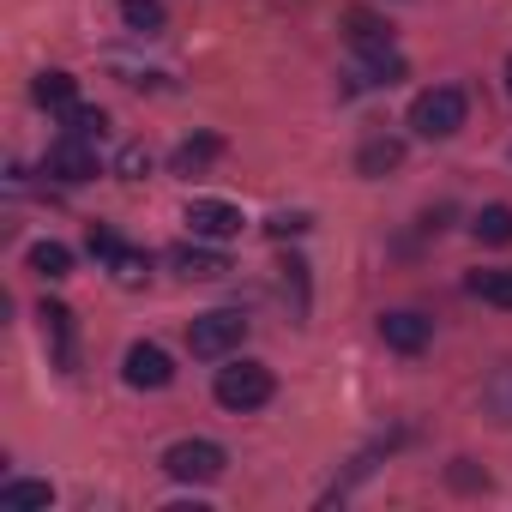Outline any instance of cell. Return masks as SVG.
Wrapping results in <instances>:
<instances>
[{
	"label": "cell",
	"mask_w": 512,
	"mask_h": 512,
	"mask_svg": "<svg viewBox=\"0 0 512 512\" xmlns=\"http://www.w3.org/2000/svg\"><path fill=\"white\" fill-rule=\"evenodd\" d=\"M272 392H278V380H272L266 362H229V368H217V386H211V398L223 410H235V416L272 404Z\"/></svg>",
	"instance_id": "obj_1"
},
{
	"label": "cell",
	"mask_w": 512,
	"mask_h": 512,
	"mask_svg": "<svg viewBox=\"0 0 512 512\" xmlns=\"http://www.w3.org/2000/svg\"><path fill=\"white\" fill-rule=\"evenodd\" d=\"M410 127H416L422 139H452V133L464 127V91H458V85L422 91V97L410 103Z\"/></svg>",
	"instance_id": "obj_2"
},
{
	"label": "cell",
	"mask_w": 512,
	"mask_h": 512,
	"mask_svg": "<svg viewBox=\"0 0 512 512\" xmlns=\"http://www.w3.org/2000/svg\"><path fill=\"white\" fill-rule=\"evenodd\" d=\"M163 470H169L175 482L205 488V482H217V476L229 470V452H223L217 440H175V446L163 452Z\"/></svg>",
	"instance_id": "obj_3"
},
{
	"label": "cell",
	"mask_w": 512,
	"mask_h": 512,
	"mask_svg": "<svg viewBox=\"0 0 512 512\" xmlns=\"http://www.w3.org/2000/svg\"><path fill=\"white\" fill-rule=\"evenodd\" d=\"M241 338H247V320H241V314H229V308L199 314V320L187 326V350H193L199 362H223L229 350H241Z\"/></svg>",
	"instance_id": "obj_4"
},
{
	"label": "cell",
	"mask_w": 512,
	"mask_h": 512,
	"mask_svg": "<svg viewBox=\"0 0 512 512\" xmlns=\"http://www.w3.org/2000/svg\"><path fill=\"white\" fill-rule=\"evenodd\" d=\"M97 169H103L97 163V139H79V133L55 139L49 157H43V175H55V181H91Z\"/></svg>",
	"instance_id": "obj_5"
},
{
	"label": "cell",
	"mask_w": 512,
	"mask_h": 512,
	"mask_svg": "<svg viewBox=\"0 0 512 512\" xmlns=\"http://www.w3.org/2000/svg\"><path fill=\"white\" fill-rule=\"evenodd\" d=\"M181 223L199 235V241H229V235H241V205H229V199H187V211H181Z\"/></svg>",
	"instance_id": "obj_6"
},
{
	"label": "cell",
	"mask_w": 512,
	"mask_h": 512,
	"mask_svg": "<svg viewBox=\"0 0 512 512\" xmlns=\"http://www.w3.org/2000/svg\"><path fill=\"white\" fill-rule=\"evenodd\" d=\"M121 380H127L133 392H163V386L175 380V362H169V350H157V344H133V350L121 356Z\"/></svg>",
	"instance_id": "obj_7"
},
{
	"label": "cell",
	"mask_w": 512,
	"mask_h": 512,
	"mask_svg": "<svg viewBox=\"0 0 512 512\" xmlns=\"http://www.w3.org/2000/svg\"><path fill=\"white\" fill-rule=\"evenodd\" d=\"M380 338H386V350L416 356V350H428L434 320H428V314H416V308H392V314H380Z\"/></svg>",
	"instance_id": "obj_8"
},
{
	"label": "cell",
	"mask_w": 512,
	"mask_h": 512,
	"mask_svg": "<svg viewBox=\"0 0 512 512\" xmlns=\"http://www.w3.org/2000/svg\"><path fill=\"white\" fill-rule=\"evenodd\" d=\"M37 320H43V338H49V350H55V368H79L73 308H67V302H43V308H37Z\"/></svg>",
	"instance_id": "obj_9"
},
{
	"label": "cell",
	"mask_w": 512,
	"mask_h": 512,
	"mask_svg": "<svg viewBox=\"0 0 512 512\" xmlns=\"http://www.w3.org/2000/svg\"><path fill=\"white\" fill-rule=\"evenodd\" d=\"M344 79H350V91H380V85H398V79H404V61H398L392 43H386V49H362V61H356Z\"/></svg>",
	"instance_id": "obj_10"
},
{
	"label": "cell",
	"mask_w": 512,
	"mask_h": 512,
	"mask_svg": "<svg viewBox=\"0 0 512 512\" xmlns=\"http://www.w3.org/2000/svg\"><path fill=\"white\" fill-rule=\"evenodd\" d=\"M169 266H175L187 284H211V278H223V272H229V260H223L217 247H199V235H193V241H181V247L169 253Z\"/></svg>",
	"instance_id": "obj_11"
},
{
	"label": "cell",
	"mask_w": 512,
	"mask_h": 512,
	"mask_svg": "<svg viewBox=\"0 0 512 512\" xmlns=\"http://www.w3.org/2000/svg\"><path fill=\"white\" fill-rule=\"evenodd\" d=\"M398 163H404V139H386V133H380V139H368V145L356 151V175H368V181L392 175Z\"/></svg>",
	"instance_id": "obj_12"
},
{
	"label": "cell",
	"mask_w": 512,
	"mask_h": 512,
	"mask_svg": "<svg viewBox=\"0 0 512 512\" xmlns=\"http://www.w3.org/2000/svg\"><path fill=\"white\" fill-rule=\"evenodd\" d=\"M31 97H37V109H55V115H67V109L79 103V79H73V73H37Z\"/></svg>",
	"instance_id": "obj_13"
},
{
	"label": "cell",
	"mask_w": 512,
	"mask_h": 512,
	"mask_svg": "<svg viewBox=\"0 0 512 512\" xmlns=\"http://www.w3.org/2000/svg\"><path fill=\"white\" fill-rule=\"evenodd\" d=\"M217 151H223V139H217V133H199V139H181V145L169 151V169H175V175H199V169H205V163H211Z\"/></svg>",
	"instance_id": "obj_14"
},
{
	"label": "cell",
	"mask_w": 512,
	"mask_h": 512,
	"mask_svg": "<svg viewBox=\"0 0 512 512\" xmlns=\"http://www.w3.org/2000/svg\"><path fill=\"white\" fill-rule=\"evenodd\" d=\"M464 290H470L476 302H488V308H512V272H506V266H494V272H470Z\"/></svg>",
	"instance_id": "obj_15"
},
{
	"label": "cell",
	"mask_w": 512,
	"mask_h": 512,
	"mask_svg": "<svg viewBox=\"0 0 512 512\" xmlns=\"http://www.w3.org/2000/svg\"><path fill=\"white\" fill-rule=\"evenodd\" d=\"M0 506H7V512H43V506H55V488L49 482H7V488H0Z\"/></svg>",
	"instance_id": "obj_16"
},
{
	"label": "cell",
	"mask_w": 512,
	"mask_h": 512,
	"mask_svg": "<svg viewBox=\"0 0 512 512\" xmlns=\"http://www.w3.org/2000/svg\"><path fill=\"white\" fill-rule=\"evenodd\" d=\"M121 25L133 31V37H163V7H157V0H121Z\"/></svg>",
	"instance_id": "obj_17"
},
{
	"label": "cell",
	"mask_w": 512,
	"mask_h": 512,
	"mask_svg": "<svg viewBox=\"0 0 512 512\" xmlns=\"http://www.w3.org/2000/svg\"><path fill=\"white\" fill-rule=\"evenodd\" d=\"M470 229H476L482 247H506V241H512V205H482Z\"/></svg>",
	"instance_id": "obj_18"
},
{
	"label": "cell",
	"mask_w": 512,
	"mask_h": 512,
	"mask_svg": "<svg viewBox=\"0 0 512 512\" xmlns=\"http://www.w3.org/2000/svg\"><path fill=\"white\" fill-rule=\"evenodd\" d=\"M25 260H31V272H37V278H49V284L73 272V253H67L61 241H37V247L25 253Z\"/></svg>",
	"instance_id": "obj_19"
},
{
	"label": "cell",
	"mask_w": 512,
	"mask_h": 512,
	"mask_svg": "<svg viewBox=\"0 0 512 512\" xmlns=\"http://www.w3.org/2000/svg\"><path fill=\"white\" fill-rule=\"evenodd\" d=\"M109 272H115V284H145V272H151V266H145V253H139V247H127V241H121V247L109 253Z\"/></svg>",
	"instance_id": "obj_20"
},
{
	"label": "cell",
	"mask_w": 512,
	"mask_h": 512,
	"mask_svg": "<svg viewBox=\"0 0 512 512\" xmlns=\"http://www.w3.org/2000/svg\"><path fill=\"white\" fill-rule=\"evenodd\" d=\"M344 25H350V43H356V49H386V43H392V25H380V19H368V13H350Z\"/></svg>",
	"instance_id": "obj_21"
},
{
	"label": "cell",
	"mask_w": 512,
	"mask_h": 512,
	"mask_svg": "<svg viewBox=\"0 0 512 512\" xmlns=\"http://www.w3.org/2000/svg\"><path fill=\"white\" fill-rule=\"evenodd\" d=\"M482 404L494 410V422H512V368H500V374L482 386Z\"/></svg>",
	"instance_id": "obj_22"
},
{
	"label": "cell",
	"mask_w": 512,
	"mask_h": 512,
	"mask_svg": "<svg viewBox=\"0 0 512 512\" xmlns=\"http://www.w3.org/2000/svg\"><path fill=\"white\" fill-rule=\"evenodd\" d=\"M103 127H109V115H103V109H85V103H73V109H67V133H79V139H103Z\"/></svg>",
	"instance_id": "obj_23"
},
{
	"label": "cell",
	"mask_w": 512,
	"mask_h": 512,
	"mask_svg": "<svg viewBox=\"0 0 512 512\" xmlns=\"http://www.w3.org/2000/svg\"><path fill=\"white\" fill-rule=\"evenodd\" d=\"M115 169H121V175H127V181H139V175H151V151H145V145H127V151H121V163H115Z\"/></svg>",
	"instance_id": "obj_24"
},
{
	"label": "cell",
	"mask_w": 512,
	"mask_h": 512,
	"mask_svg": "<svg viewBox=\"0 0 512 512\" xmlns=\"http://www.w3.org/2000/svg\"><path fill=\"white\" fill-rule=\"evenodd\" d=\"M308 223H314V217H308V211H278V217H272V223H266V229H272V235H302V229H308Z\"/></svg>",
	"instance_id": "obj_25"
},
{
	"label": "cell",
	"mask_w": 512,
	"mask_h": 512,
	"mask_svg": "<svg viewBox=\"0 0 512 512\" xmlns=\"http://www.w3.org/2000/svg\"><path fill=\"white\" fill-rule=\"evenodd\" d=\"M115 247H121V235H115V229H91V260H103V266H109V253H115Z\"/></svg>",
	"instance_id": "obj_26"
},
{
	"label": "cell",
	"mask_w": 512,
	"mask_h": 512,
	"mask_svg": "<svg viewBox=\"0 0 512 512\" xmlns=\"http://www.w3.org/2000/svg\"><path fill=\"white\" fill-rule=\"evenodd\" d=\"M452 482H458V488H476V482H488V476H476V470L458 458V464H452Z\"/></svg>",
	"instance_id": "obj_27"
},
{
	"label": "cell",
	"mask_w": 512,
	"mask_h": 512,
	"mask_svg": "<svg viewBox=\"0 0 512 512\" xmlns=\"http://www.w3.org/2000/svg\"><path fill=\"white\" fill-rule=\"evenodd\" d=\"M506 91H512V61H506Z\"/></svg>",
	"instance_id": "obj_28"
}]
</instances>
